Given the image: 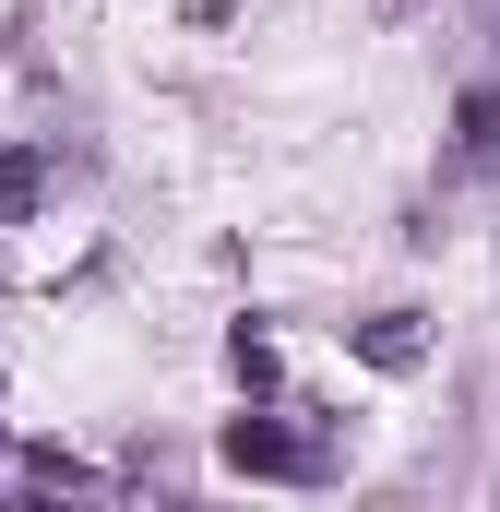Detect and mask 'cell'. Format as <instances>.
Returning <instances> with one entry per match:
<instances>
[{
    "instance_id": "obj_5",
    "label": "cell",
    "mask_w": 500,
    "mask_h": 512,
    "mask_svg": "<svg viewBox=\"0 0 500 512\" xmlns=\"http://www.w3.org/2000/svg\"><path fill=\"white\" fill-rule=\"evenodd\" d=\"M227 382H239L250 405H274V334H262V322H239V334H227Z\"/></svg>"
},
{
    "instance_id": "obj_2",
    "label": "cell",
    "mask_w": 500,
    "mask_h": 512,
    "mask_svg": "<svg viewBox=\"0 0 500 512\" xmlns=\"http://www.w3.org/2000/svg\"><path fill=\"white\" fill-rule=\"evenodd\" d=\"M346 346L370 358L381 382H405V370H429V322H417V310H370V322H346Z\"/></svg>"
},
{
    "instance_id": "obj_3",
    "label": "cell",
    "mask_w": 500,
    "mask_h": 512,
    "mask_svg": "<svg viewBox=\"0 0 500 512\" xmlns=\"http://www.w3.org/2000/svg\"><path fill=\"white\" fill-rule=\"evenodd\" d=\"M453 167H465V179L500 167V84H465V108H453Z\"/></svg>"
},
{
    "instance_id": "obj_6",
    "label": "cell",
    "mask_w": 500,
    "mask_h": 512,
    "mask_svg": "<svg viewBox=\"0 0 500 512\" xmlns=\"http://www.w3.org/2000/svg\"><path fill=\"white\" fill-rule=\"evenodd\" d=\"M155 512H215V501H191V489H167V501H155Z\"/></svg>"
},
{
    "instance_id": "obj_4",
    "label": "cell",
    "mask_w": 500,
    "mask_h": 512,
    "mask_svg": "<svg viewBox=\"0 0 500 512\" xmlns=\"http://www.w3.org/2000/svg\"><path fill=\"white\" fill-rule=\"evenodd\" d=\"M36 203H48V155H36V143H12V155H0V227H24Z\"/></svg>"
},
{
    "instance_id": "obj_1",
    "label": "cell",
    "mask_w": 500,
    "mask_h": 512,
    "mask_svg": "<svg viewBox=\"0 0 500 512\" xmlns=\"http://www.w3.org/2000/svg\"><path fill=\"white\" fill-rule=\"evenodd\" d=\"M215 453H227L239 477H274V489H322V477H346V441H334L322 417H274V405H239V417L215 429Z\"/></svg>"
},
{
    "instance_id": "obj_7",
    "label": "cell",
    "mask_w": 500,
    "mask_h": 512,
    "mask_svg": "<svg viewBox=\"0 0 500 512\" xmlns=\"http://www.w3.org/2000/svg\"><path fill=\"white\" fill-rule=\"evenodd\" d=\"M381 12H429V0H381Z\"/></svg>"
}]
</instances>
